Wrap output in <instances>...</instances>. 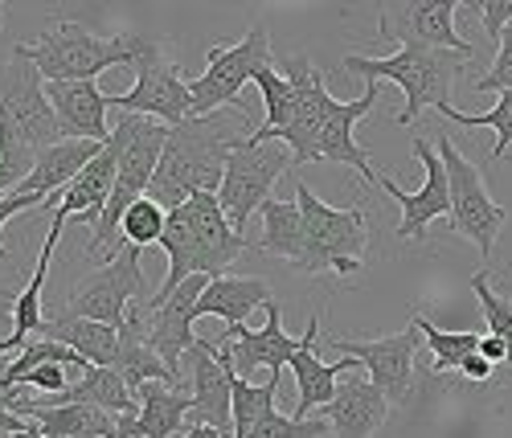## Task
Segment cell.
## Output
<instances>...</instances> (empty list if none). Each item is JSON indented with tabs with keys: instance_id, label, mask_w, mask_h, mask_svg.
<instances>
[{
	"instance_id": "obj_1",
	"label": "cell",
	"mask_w": 512,
	"mask_h": 438,
	"mask_svg": "<svg viewBox=\"0 0 512 438\" xmlns=\"http://www.w3.org/2000/svg\"><path fill=\"white\" fill-rule=\"evenodd\" d=\"M242 119L246 111L234 107V111L177 123L168 131V144H164L156 177L148 185V197L173 213L197 193H218L230 152L250 140V131H242Z\"/></svg>"
},
{
	"instance_id": "obj_2",
	"label": "cell",
	"mask_w": 512,
	"mask_h": 438,
	"mask_svg": "<svg viewBox=\"0 0 512 438\" xmlns=\"http://www.w3.org/2000/svg\"><path fill=\"white\" fill-rule=\"evenodd\" d=\"M160 246L168 254V279L160 283V291H152V299L144 303V308H160V303L181 283H189L193 275L222 279L230 262L242 258L254 242H246V234H238L226 222L218 193H197L181 209L168 213Z\"/></svg>"
},
{
	"instance_id": "obj_3",
	"label": "cell",
	"mask_w": 512,
	"mask_h": 438,
	"mask_svg": "<svg viewBox=\"0 0 512 438\" xmlns=\"http://www.w3.org/2000/svg\"><path fill=\"white\" fill-rule=\"evenodd\" d=\"M152 37L140 33H115V37H95L78 21H54L29 41H17L13 54L33 62L46 82H95L103 70L140 62Z\"/></svg>"
},
{
	"instance_id": "obj_4",
	"label": "cell",
	"mask_w": 512,
	"mask_h": 438,
	"mask_svg": "<svg viewBox=\"0 0 512 438\" xmlns=\"http://www.w3.org/2000/svg\"><path fill=\"white\" fill-rule=\"evenodd\" d=\"M472 62L467 54H451V50H431V46H414L402 41L394 46V54L386 58H365V54H349L345 70L365 78V82H394L406 95V107L398 111V123L410 127L422 107H451V86L463 74V66Z\"/></svg>"
},
{
	"instance_id": "obj_5",
	"label": "cell",
	"mask_w": 512,
	"mask_h": 438,
	"mask_svg": "<svg viewBox=\"0 0 512 438\" xmlns=\"http://www.w3.org/2000/svg\"><path fill=\"white\" fill-rule=\"evenodd\" d=\"M295 205L304 213V262L300 271L308 275H357L365 250H369V217L361 205L336 209L324 205L304 181H295Z\"/></svg>"
},
{
	"instance_id": "obj_6",
	"label": "cell",
	"mask_w": 512,
	"mask_h": 438,
	"mask_svg": "<svg viewBox=\"0 0 512 438\" xmlns=\"http://www.w3.org/2000/svg\"><path fill=\"white\" fill-rule=\"evenodd\" d=\"M0 140H9L33 160L66 140L58 115L46 99V78L37 74L33 62L17 54L9 62H0Z\"/></svg>"
},
{
	"instance_id": "obj_7",
	"label": "cell",
	"mask_w": 512,
	"mask_h": 438,
	"mask_svg": "<svg viewBox=\"0 0 512 438\" xmlns=\"http://www.w3.org/2000/svg\"><path fill=\"white\" fill-rule=\"evenodd\" d=\"M271 66H275V50H271V33L263 25H250L246 37L230 41V46H213L205 54V74L189 82V91H193V115L189 119L218 115L222 107L234 111L242 86L254 82Z\"/></svg>"
},
{
	"instance_id": "obj_8",
	"label": "cell",
	"mask_w": 512,
	"mask_h": 438,
	"mask_svg": "<svg viewBox=\"0 0 512 438\" xmlns=\"http://www.w3.org/2000/svg\"><path fill=\"white\" fill-rule=\"evenodd\" d=\"M439 156L447 168V185H451V230L463 234L467 242L480 246V258L492 262L496 254V234L508 226V209L500 201H492L484 172L467 160L447 131H439Z\"/></svg>"
},
{
	"instance_id": "obj_9",
	"label": "cell",
	"mask_w": 512,
	"mask_h": 438,
	"mask_svg": "<svg viewBox=\"0 0 512 438\" xmlns=\"http://www.w3.org/2000/svg\"><path fill=\"white\" fill-rule=\"evenodd\" d=\"M144 250L127 242L111 262L82 283L78 291H70L66 299V312L62 316H74V320H95V324H111L119 328L127 308L132 303H148V283H144Z\"/></svg>"
},
{
	"instance_id": "obj_10",
	"label": "cell",
	"mask_w": 512,
	"mask_h": 438,
	"mask_svg": "<svg viewBox=\"0 0 512 438\" xmlns=\"http://www.w3.org/2000/svg\"><path fill=\"white\" fill-rule=\"evenodd\" d=\"M295 164L291 148L283 144H242L230 152L226 160V177H222V189H218V201H222V213L226 222L242 234L246 222L259 213L267 201H271V189L283 172Z\"/></svg>"
},
{
	"instance_id": "obj_11",
	"label": "cell",
	"mask_w": 512,
	"mask_h": 438,
	"mask_svg": "<svg viewBox=\"0 0 512 438\" xmlns=\"http://www.w3.org/2000/svg\"><path fill=\"white\" fill-rule=\"evenodd\" d=\"M136 66H140L136 70V86L127 95H107L111 107H119L127 115L156 119L164 127L185 123L193 115V91H189V82L181 78L177 62L164 58V41H152Z\"/></svg>"
},
{
	"instance_id": "obj_12",
	"label": "cell",
	"mask_w": 512,
	"mask_h": 438,
	"mask_svg": "<svg viewBox=\"0 0 512 438\" xmlns=\"http://www.w3.org/2000/svg\"><path fill=\"white\" fill-rule=\"evenodd\" d=\"M189 377L185 389L193 398V418L213 426L218 434L234 430V357L230 348L213 344V340H197L189 353H185Z\"/></svg>"
},
{
	"instance_id": "obj_13",
	"label": "cell",
	"mask_w": 512,
	"mask_h": 438,
	"mask_svg": "<svg viewBox=\"0 0 512 438\" xmlns=\"http://www.w3.org/2000/svg\"><path fill=\"white\" fill-rule=\"evenodd\" d=\"M283 78L295 86V115H291V127L279 131V136L271 144H283L291 148L295 164H312V152H316V140H320V131L328 123V115L336 111L340 99L328 95V82L324 74L304 58V54H295V58H283Z\"/></svg>"
},
{
	"instance_id": "obj_14",
	"label": "cell",
	"mask_w": 512,
	"mask_h": 438,
	"mask_svg": "<svg viewBox=\"0 0 512 438\" xmlns=\"http://www.w3.org/2000/svg\"><path fill=\"white\" fill-rule=\"evenodd\" d=\"M332 348H340L345 357L361 361L365 377L386 393L390 402H406L410 398V385H414V357L422 348V332L410 324L394 336H381V340H345L336 336Z\"/></svg>"
},
{
	"instance_id": "obj_15",
	"label": "cell",
	"mask_w": 512,
	"mask_h": 438,
	"mask_svg": "<svg viewBox=\"0 0 512 438\" xmlns=\"http://www.w3.org/2000/svg\"><path fill=\"white\" fill-rule=\"evenodd\" d=\"M414 156L426 168V177H422V185L414 193H406L390 177H377V185L402 205V222H398V238L402 242H422L426 238V226L439 222L443 213L451 217V185H447V168H443L439 148L431 140H414Z\"/></svg>"
},
{
	"instance_id": "obj_16",
	"label": "cell",
	"mask_w": 512,
	"mask_h": 438,
	"mask_svg": "<svg viewBox=\"0 0 512 438\" xmlns=\"http://www.w3.org/2000/svg\"><path fill=\"white\" fill-rule=\"evenodd\" d=\"M463 5L455 0H418V5H398L386 9L377 21V37L381 41H414V46H431V50H451V54H467L476 58V46L455 33V13Z\"/></svg>"
},
{
	"instance_id": "obj_17",
	"label": "cell",
	"mask_w": 512,
	"mask_h": 438,
	"mask_svg": "<svg viewBox=\"0 0 512 438\" xmlns=\"http://www.w3.org/2000/svg\"><path fill=\"white\" fill-rule=\"evenodd\" d=\"M267 324L254 332L246 324H234L222 332V340H213V344H222L230 348V357H234V373L242 381H250L254 369H271L279 377L283 365H291V357L304 348V336H287L283 332V308L279 303H267Z\"/></svg>"
},
{
	"instance_id": "obj_18",
	"label": "cell",
	"mask_w": 512,
	"mask_h": 438,
	"mask_svg": "<svg viewBox=\"0 0 512 438\" xmlns=\"http://www.w3.org/2000/svg\"><path fill=\"white\" fill-rule=\"evenodd\" d=\"M205 287H209V275H193L189 283H181L173 295H168L160 308H148V312H152V353H156L168 369H173L177 377H181L185 353L197 344L193 320H201V316H197V303H201Z\"/></svg>"
},
{
	"instance_id": "obj_19",
	"label": "cell",
	"mask_w": 512,
	"mask_h": 438,
	"mask_svg": "<svg viewBox=\"0 0 512 438\" xmlns=\"http://www.w3.org/2000/svg\"><path fill=\"white\" fill-rule=\"evenodd\" d=\"M46 99L66 140H95V144L111 140L107 127L111 99L99 91V82H46Z\"/></svg>"
},
{
	"instance_id": "obj_20",
	"label": "cell",
	"mask_w": 512,
	"mask_h": 438,
	"mask_svg": "<svg viewBox=\"0 0 512 438\" xmlns=\"http://www.w3.org/2000/svg\"><path fill=\"white\" fill-rule=\"evenodd\" d=\"M377 99H381V82H369V91H365L361 99H353V103H336V111L328 115V123H324V131H320V140H316L312 160L349 164V168H357L361 177H365V185H377V172H373V164H369V152L353 140V127L377 107Z\"/></svg>"
},
{
	"instance_id": "obj_21",
	"label": "cell",
	"mask_w": 512,
	"mask_h": 438,
	"mask_svg": "<svg viewBox=\"0 0 512 438\" xmlns=\"http://www.w3.org/2000/svg\"><path fill=\"white\" fill-rule=\"evenodd\" d=\"M324 414L336 438H373L390 418V398L365 373H349Z\"/></svg>"
},
{
	"instance_id": "obj_22",
	"label": "cell",
	"mask_w": 512,
	"mask_h": 438,
	"mask_svg": "<svg viewBox=\"0 0 512 438\" xmlns=\"http://www.w3.org/2000/svg\"><path fill=\"white\" fill-rule=\"evenodd\" d=\"M316 340H320V312H312L308 320V332H304V348L291 357V373H295V385H300V406H295L291 418H312L320 406H328L336 398V377H349L361 369V361L345 357V361H336V365H324L316 357Z\"/></svg>"
},
{
	"instance_id": "obj_23",
	"label": "cell",
	"mask_w": 512,
	"mask_h": 438,
	"mask_svg": "<svg viewBox=\"0 0 512 438\" xmlns=\"http://www.w3.org/2000/svg\"><path fill=\"white\" fill-rule=\"evenodd\" d=\"M103 148H107V144H95V140H62V144H54V148H46V152L37 156L33 172H29V177H25L13 193L41 197V201L62 197V193L74 185L78 172L87 168Z\"/></svg>"
},
{
	"instance_id": "obj_24",
	"label": "cell",
	"mask_w": 512,
	"mask_h": 438,
	"mask_svg": "<svg viewBox=\"0 0 512 438\" xmlns=\"http://www.w3.org/2000/svg\"><path fill=\"white\" fill-rule=\"evenodd\" d=\"M66 222L70 217L66 213H50V234H46V242H41V254H37V267H33V275H29V283H25V291L13 299V332L5 336V348H9V357H17L21 348L29 344V336H37V328L46 324V316H41V291H46V275H50V258H54V250H58V238H62V230H66Z\"/></svg>"
},
{
	"instance_id": "obj_25",
	"label": "cell",
	"mask_w": 512,
	"mask_h": 438,
	"mask_svg": "<svg viewBox=\"0 0 512 438\" xmlns=\"http://www.w3.org/2000/svg\"><path fill=\"white\" fill-rule=\"evenodd\" d=\"M267 303H275L267 279L222 275V279H209V287L197 303V316H218V320H226V328H234V324H246V316L267 308Z\"/></svg>"
},
{
	"instance_id": "obj_26",
	"label": "cell",
	"mask_w": 512,
	"mask_h": 438,
	"mask_svg": "<svg viewBox=\"0 0 512 438\" xmlns=\"http://www.w3.org/2000/svg\"><path fill=\"white\" fill-rule=\"evenodd\" d=\"M41 340L66 344L87 361L91 369H115L119 357V328L111 324H95V320H74V316H54L37 328Z\"/></svg>"
},
{
	"instance_id": "obj_27",
	"label": "cell",
	"mask_w": 512,
	"mask_h": 438,
	"mask_svg": "<svg viewBox=\"0 0 512 438\" xmlns=\"http://www.w3.org/2000/svg\"><path fill=\"white\" fill-rule=\"evenodd\" d=\"M119 152H123V144H119V136L111 131L107 148H103L87 168H82L78 177H74V185L62 193L58 213H66V217H82V213L103 209V205L111 201V189H115V177H119Z\"/></svg>"
},
{
	"instance_id": "obj_28",
	"label": "cell",
	"mask_w": 512,
	"mask_h": 438,
	"mask_svg": "<svg viewBox=\"0 0 512 438\" xmlns=\"http://www.w3.org/2000/svg\"><path fill=\"white\" fill-rule=\"evenodd\" d=\"M136 402H140V434L144 438H173L185 426V418L193 414V398L185 385L148 381L136 389Z\"/></svg>"
},
{
	"instance_id": "obj_29",
	"label": "cell",
	"mask_w": 512,
	"mask_h": 438,
	"mask_svg": "<svg viewBox=\"0 0 512 438\" xmlns=\"http://www.w3.org/2000/svg\"><path fill=\"white\" fill-rule=\"evenodd\" d=\"M46 438H119V418L91 402H62L33 422Z\"/></svg>"
},
{
	"instance_id": "obj_30",
	"label": "cell",
	"mask_w": 512,
	"mask_h": 438,
	"mask_svg": "<svg viewBox=\"0 0 512 438\" xmlns=\"http://www.w3.org/2000/svg\"><path fill=\"white\" fill-rule=\"evenodd\" d=\"M259 213H263V238L254 246L275 254V258H287L291 267H300L304 262V213H300V205L271 197Z\"/></svg>"
},
{
	"instance_id": "obj_31",
	"label": "cell",
	"mask_w": 512,
	"mask_h": 438,
	"mask_svg": "<svg viewBox=\"0 0 512 438\" xmlns=\"http://www.w3.org/2000/svg\"><path fill=\"white\" fill-rule=\"evenodd\" d=\"M62 402H91V406H99V410H107L115 418L119 414H140L136 393H132V385L119 377V369H87L58 398V406Z\"/></svg>"
},
{
	"instance_id": "obj_32",
	"label": "cell",
	"mask_w": 512,
	"mask_h": 438,
	"mask_svg": "<svg viewBox=\"0 0 512 438\" xmlns=\"http://www.w3.org/2000/svg\"><path fill=\"white\" fill-rule=\"evenodd\" d=\"M410 324L422 332V344L435 353V373H459V365H463L467 357L480 353V340H484V336H476V332H447V328H435L422 312H414Z\"/></svg>"
},
{
	"instance_id": "obj_33",
	"label": "cell",
	"mask_w": 512,
	"mask_h": 438,
	"mask_svg": "<svg viewBox=\"0 0 512 438\" xmlns=\"http://www.w3.org/2000/svg\"><path fill=\"white\" fill-rule=\"evenodd\" d=\"M275 393H279V377L275 373L263 385L234 377V438H246L263 418L275 414Z\"/></svg>"
},
{
	"instance_id": "obj_34",
	"label": "cell",
	"mask_w": 512,
	"mask_h": 438,
	"mask_svg": "<svg viewBox=\"0 0 512 438\" xmlns=\"http://www.w3.org/2000/svg\"><path fill=\"white\" fill-rule=\"evenodd\" d=\"M439 115H447L451 123H463V127H492L496 131V144H492V160H504L508 156V148H512V91H504L500 99H496V107L492 111H484V115H467V111H459L455 103L451 107H443Z\"/></svg>"
},
{
	"instance_id": "obj_35",
	"label": "cell",
	"mask_w": 512,
	"mask_h": 438,
	"mask_svg": "<svg viewBox=\"0 0 512 438\" xmlns=\"http://www.w3.org/2000/svg\"><path fill=\"white\" fill-rule=\"evenodd\" d=\"M164 226H168V209L156 205L152 197H140L132 209L123 213V222H119V238L123 242H132V246H160L164 238Z\"/></svg>"
},
{
	"instance_id": "obj_36",
	"label": "cell",
	"mask_w": 512,
	"mask_h": 438,
	"mask_svg": "<svg viewBox=\"0 0 512 438\" xmlns=\"http://www.w3.org/2000/svg\"><path fill=\"white\" fill-rule=\"evenodd\" d=\"M472 291H476L480 308H484L488 336L504 340V348H508V369H512V299H504V295H496V291L488 287V271H476V275H472Z\"/></svg>"
},
{
	"instance_id": "obj_37",
	"label": "cell",
	"mask_w": 512,
	"mask_h": 438,
	"mask_svg": "<svg viewBox=\"0 0 512 438\" xmlns=\"http://www.w3.org/2000/svg\"><path fill=\"white\" fill-rule=\"evenodd\" d=\"M332 426L324 418H287V414H271L254 426L246 438H328Z\"/></svg>"
},
{
	"instance_id": "obj_38",
	"label": "cell",
	"mask_w": 512,
	"mask_h": 438,
	"mask_svg": "<svg viewBox=\"0 0 512 438\" xmlns=\"http://www.w3.org/2000/svg\"><path fill=\"white\" fill-rule=\"evenodd\" d=\"M472 91H496V95L512 91V25H508L504 37H500L496 58H492V70H488L484 78L472 82Z\"/></svg>"
},
{
	"instance_id": "obj_39",
	"label": "cell",
	"mask_w": 512,
	"mask_h": 438,
	"mask_svg": "<svg viewBox=\"0 0 512 438\" xmlns=\"http://www.w3.org/2000/svg\"><path fill=\"white\" fill-rule=\"evenodd\" d=\"M463 9H467V13H476L480 25H484V33L492 37V46H500L504 29L512 25V0H467Z\"/></svg>"
},
{
	"instance_id": "obj_40",
	"label": "cell",
	"mask_w": 512,
	"mask_h": 438,
	"mask_svg": "<svg viewBox=\"0 0 512 438\" xmlns=\"http://www.w3.org/2000/svg\"><path fill=\"white\" fill-rule=\"evenodd\" d=\"M492 369H496V365H488L480 353H472V357H467V361L459 365V373H463L467 381H488V377H492Z\"/></svg>"
},
{
	"instance_id": "obj_41",
	"label": "cell",
	"mask_w": 512,
	"mask_h": 438,
	"mask_svg": "<svg viewBox=\"0 0 512 438\" xmlns=\"http://www.w3.org/2000/svg\"><path fill=\"white\" fill-rule=\"evenodd\" d=\"M480 357H484L488 365H508V348H504V340L484 336V340H480Z\"/></svg>"
},
{
	"instance_id": "obj_42",
	"label": "cell",
	"mask_w": 512,
	"mask_h": 438,
	"mask_svg": "<svg viewBox=\"0 0 512 438\" xmlns=\"http://www.w3.org/2000/svg\"><path fill=\"white\" fill-rule=\"evenodd\" d=\"M185 438H226V434H218V430L205 426V422H193V426L185 430Z\"/></svg>"
},
{
	"instance_id": "obj_43",
	"label": "cell",
	"mask_w": 512,
	"mask_h": 438,
	"mask_svg": "<svg viewBox=\"0 0 512 438\" xmlns=\"http://www.w3.org/2000/svg\"><path fill=\"white\" fill-rule=\"evenodd\" d=\"M9 365H13V357H9V348H5V340H0V381H5Z\"/></svg>"
},
{
	"instance_id": "obj_44",
	"label": "cell",
	"mask_w": 512,
	"mask_h": 438,
	"mask_svg": "<svg viewBox=\"0 0 512 438\" xmlns=\"http://www.w3.org/2000/svg\"><path fill=\"white\" fill-rule=\"evenodd\" d=\"M17 438H46V434H41V430H37V426H29V430H21V434H17Z\"/></svg>"
},
{
	"instance_id": "obj_45",
	"label": "cell",
	"mask_w": 512,
	"mask_h": 438,
	"mask_svg": "<svg viewBox=\"0 0 512 438\" xmlns=\"http://www.w3.org/2000/svg\"><path fill=\"white\" fill-rule=\"evenodd\" d=\"M0 197H5V164H0Z\"/></svg>"
},
{
	"instance_id": "obj_46",
	"label": "cell",
	"mask_w": 512,
	"mask_h": 438,
	"mask_svg": "<svg viewBox=\"0 0 512 438\" xmlns=\"http://www.w3.org/2000/svg\"><path fill=\"white\" fill-rule=\"evenodd\" d=\"M0 258H9V262H13V254H9V246H5V242H0Z\"/></svg>"
},
{
	"instance_id": "obj_47",
	"label": "cell",
	"mask_w": 512,
	"mask_h": 438,
	"mask_svg": "<svg viewBox=\"0 0 512 438\" xmlns=\"http://www.w3.org/2000/svg\"><path fill=\"white\" fill-rule=\"evenodd\" d=\"M0 29H5V5H0Z\"/></svg>"
}]
</instances>
